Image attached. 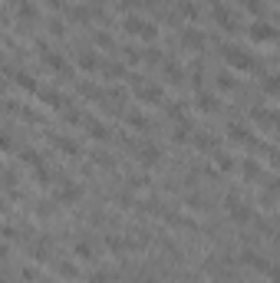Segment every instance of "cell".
I'll use <instances>...</instances> for the list:
<instances>
[{"instance_id":"cell-17","label":"cell","mask_w":280,"mask_h":283,"mask_svg":"<svg viewBox=\"0 0 280 283\" xmlns=\"http://www.w3.org/2000/svg\"><path fill=\"white\" fill-rule=\"evenodd\" d=\"M56 270L63 280H80V267L72 264V260H56Z\"/></svg>"},{"instance_id":"cell-25","label":"cell","mask_w":280,"mask_h":283,"mask_svg":"<svg viewBox=\"0 0 280 283\" xmlns=\"http://www.w3.org/2000/svg\"><path fill=\"white\" fill-rule=\"evenodd\" d=\"M260 86H264L267 96H277L280 92V76H264V79H260Z\"/></svg>"},{"instance_id":"cell-2","label":"cell","mask_w":280,"mask_h":283,"mask_svg":"<svg viewBox=\"0 0 280 283\" xmlns=\"http://www.w3.org/2000/svg\"><path fill=\"white\" fill-rule=\"evenodd\" d=\"M221 56L228 60V66L231 70H254V56L248 53V50H238V46H221Z\"/></svg>"},{"instance_id":"cell-30","label":"cell","mask_w":280,"mask_h":283,"mask_svg":"<svg viewBox=\"0 0 280 283\" xmlns=\"http://www.w3.org/2000/svg\"><path fill=\"white\" fill-rule=\"evenodd\" d=\"M184 204L192 208V211H201V208H204V201H201V194H184Z\"/></svg>"},{"instance_id":"cell-31","label":"cell","mask_w":280,"mask_h":283,"mask_svg":"<svg viewBox=\"0 0 280 283\" xmlns=\"http://www.w3.org/2000/svg\"><path fill=\"white\" fill-rule=\"evenodd\" d=\"M46 30L53 33V36H63V30H66V26H63V20H46Z\"/></svg>"},{"instance_id":"cell-20","label":"cell","mask_w":280,"mask_h":283,"mask_svg":"<svg viewBox=\"0 0 280 283\" xmlns=\"http://www.w3.org/2000/svg\"><path fill=\"white\" fill-rule=\"evenodd\" d=\"M214 82H218V89H224V92H234V89H238V79H234L231 72H224V70L214 76Z\"/></svg>"},{"instance_id":"cell-35","label":"cell","mask_w":280,"mask_h":283,"mask_svg":"<svg viewBox=\"0 0 280 283\" xmlns=\"http://www.w3.org/2000/svg\"><path fill=\"white\" fill-rule=\"evenodd\" d=\"M86 283H106V274H89Z\"/></svg>"},{"instance_id":"cell-8","label":"cell","mask_w":280,"mask_h":283,"mask_svg":"<svg viewBox=\"0 0 280 283\" xmlns=\"http://www.w3.org/2000/svg\"><path fill=\"white\" fill-rule=\"evenodd\" d=\"M194 106H198L201 112H218V109H221L218 96H214V92H208V89H198V92H194Z\"/></svg>"},{"instance_id":"cell-13","label":"cell","mask_w":280,"mask_h":283,"mask_svg":"<svg viewBox=\"0 0 280 283\" xmlns=\"http://www.w3.org/2000/svg\"><path fill=\"white\" fill-rule=\"evenodd\" d=\"M80 198H82V188H80V184L63 181V188H60V201H63V204H76Z\"/></svg>"},{"instance_id":"cell-21","label":"cell","mask_w":280,"mask_h":283,"mask_svg":"<svg viewBox=\"0 0 280 283\" xmlns=\"http://www.w3.org/2000/svg\"><path fill=\"white\" fill-rule=\"evenodd\" d=\"M136 96L142 99V102H162V89L158 86H142Z\"/></svg>"},{"instance_id":"cell-3","label":"cell","mask_w":280,"mask_h":283,"mask_svg":"<svg viewBox=\"0 0 280 283\" xmlns=\"http://www.w3.org/2000/svg\"><path fill=\"white\" fill-rule=\"evenodd\" d=\"M224 208H228V214H231V220H238V224H248L250 220V208L240 201V198H234V191L228 198H224Z\"/></svg>"},{"instance_id":"cell-28","label":"cell","mask_w":280,"mask_h":283,"mask_svg":"<svg viewBox=\"0 0 280 283\" xmlns=\"http://www.w3.org/2000/svg\"><path fill=\"white\" fill-rule=\"evenodd\" d=\"M20 16L33 20V16H36V4H33V0H24V4H20Z\"/></svg>"},{"instance_id":"cell-27","label":"cell","mask_w":280,"mask_h":283,"mask_svg":"<svg viewBox=\"0 0 280 283\" xmlns=\"http://www.w3.org/2000/svg\"><path fill=\"white\" fill-rule=\"evenodd\" d=\"M214 162L221 172H234V158L231 155H224V152H214Z\"/></svg>"},{"instance_id":"cell-18","label":"cell","mask_w":280,"mask_h":283,"mask_svg":"<svg viewBox=\"0 0 280 283\" xmlns=\"http://www.w3.org/2000/svg\"><path fill=\"white\" fill-rule=\"evenodd\" d=\"M36 96H40V102L53 106V109H63V106H66V99H63V96H60V92H56V89H53V92H50V89H40V92H36Z\"/></svg>"},{"instance_id":"cell-19","label":"cell","mask_w":280,"mask_h":283,"mask_svg":"<svg viewBox=\"0 0 280 283\" xmlns=\"http://www.w3.org/2000/svg\"><path fill=\"white\" fill-rule=\"evenodd\" d=\"M53 142H56V148L63 152V155H80V145L72 138H66V135H53Z\"/></svg>"},{"instance_id":"cell-4","label":"cell","mask_w":280,"mask_h":283,"mask_svg":"<svg viewBox=\"0 0 280 283\" xmlns=\"http://www.w3.org/2000/svg\"><path fill=\"white\" fill-rule=\"evenodd\" d=\"M248 33H250L254 43H274V40H277V26L264 24V20H254V24L248 26Z\"/></svg>"},{"instance_id":"cell-11","label":"cell","mask_w":280,"mask_h":283,"mask_svg":"<svg viewBox=\"0 0 280 283\" xmlns=\"http://www.w3.org/2000/svg\"><path fill=\"white\" fill-rule=\"evenodd\" d=\"M86 132H89V138H96V142H106L109 138V126L106 122H99V118H86Z\"/></svg>"},{"instance_id":"cell-32","label":"cell","mask_w":280,"mask_h":283,"mask_svg":"<svg viewBox=\"0 0 280 283\" xmlns=\"http://www.w3.org/2000/svg\"><path fill=\"white\" fill-rule=\"evenodd\" d=\"M182 14L188 16V20H194V16H198V7H194L192 0H184V4H182Z\"/></svg>"},{"instance_id":"cell-7","label":"cell","mask_w":280,"mask_h":283,"mask_svg":"<svg viewBox=\"0 0 280 283\" xmlns=\"http://www.w3.org/2000/svg\"><path fill=\"white\" fill-rule=\"evenodd\" d=\"M10 76H14V82L24 92H40V86H36V76L33 72H26V70H10Z\"/></svg>"},{"instance_id":"cell-37","label":"cell","mask_w":280,"mask_h":283,"mask_svg":"<svg viewBox=\"0 0 280 283\" xmlns=\"http://www.w3.org/2000/svg\"><path fill=\"white\" fill-rule=\"evenodd\" d=\"M136 283H155V280H152V276H148V274H145V276H138Z\"/></svg>"},{"instance_id":"cell-5","label":"cell","mask_w":280,"mask_h":283,"mask_svg":"<svg viewBox=\"0 0 280 283\" xmlns=\"http://www.w3.org/2000/svg\"><path fill=\"white\" fill-rule=\"evenodd\" d=\"M136 158L142 162L145 168H155L162 162V148H158V145H152V142H142V145H136Z\"/></svg>"},{"instance_id":"cell-14","label":"cell","mask_w":280,"mask_h":283,"mask_svg":"<svg viewBox=\"0 0 280 283\" xmlns=\"http://www.w3.org/2000/svg\"><path fill=\"white\" fill-rule=\"evenodd\" d=\"M76 66H80L82 72H92L99 66V60H96V53H92V50H82V53H76Z\"/></svg>"},{"instance_id":"cell-9","label":"cell","mask_w":280,"mask_h":283,"mask_svg":"<svg viewBox=\"0 0 280 283\" xmlns=\"http://www.w3.org/2000/svg\"><path fill=\"white\" fill-rule=\"evenodd\" d=\"M240 168H244V178H248V181H264V168H260V162H257L254 155L244 158V162H240Z\"/></svg>"},{"instance_id":"cell-15","label":"cell","mask_w":280,"mask_h":283,"mask_svg":"<svg viewBox=\"0 0 280 283\" xmlns=\"http://www.w3.org/2000/svg\"><path fill=\"white\" fill-rule=\"evenodd\" d=\"M122 122H126L128 128H148V118H145L138 109H128V112H122Z\"/></svg>"},{"instance_id":"cell-6","label":"cell","mask_w":280,"mask_h":283,"mask_svg":"<svg viewBox=\"0 0 280 283\" xmlns=\"http://www.w3.org/2000/svg\"><path fill=\"white\" fill-rule=\"evenodd\" d=\"M240 264H244V267L260 270V274H267V270H270V260H267V257H260V254L254 250V247H244V250H240Z\"/></svg>"},{"instance_id":"cell-22","label":"cell","mask_w":280,"mask_h":283,"mask_svg":"<svg viewBox=\"0 0 280 283\" xmlns=\"http://www.w3.org/2000/svg\"><path fill=\"white\" fill-rule=\"evenodd\" d=\"M72 260H92V247L86 240H76L72 244Z\"/></svg>"},{"instance_id":"cell-10","label":"cell","mask_w":280,"mask_h":283,"mask_svg":"<svg viewBox=\"0 0 280 283\" xmlns=\"http://www.w3.org/2000/svg\"><path fill=\"white\" fill-rule=\"evenodd\" d=\"M182 43L188 50H201L204 46V33H201L198 26H188V30H182Z\"/></svg>"},{"instance_id":"cell-29","label":"cell","mask_w":280,"mask_h":283,"mask_svg":"<svg viewBox=\"0 0 280 283\" xmlns=\"http://www.w3.org/2000/svg\"><path fill=\"white\" fill-rule=\"evenodd\" d=\"M106 76H109V79H119V76H126V66H119V63H109V66H106Z\"/></svg>"},{"instance_id":"cell-26","label":"cell","mask_w":280,"mask_h":283,"mask_svg":"<svg viewBox=\"0 0 280 283\" xmlns=\"http://www.w3.org/2000/svg\"><path fill=\"white\" fill-rule=\"evenodd\" d=\"M274 112L270 109H254V112H250V118H254V122H257V126H270V122H274Z\"/></svg>"},{"instance_id":"cell-12","label":"cell","mask_w":280,"mask_h":283,"mask_svg":"<svg viewBox=\"0 0 280 283\" xmlns=\"http://www.w3.org/2000/svg\"><path fill=\"white\" fill-rule=\"evenodd\" d=\"M162 218L168 220V228H175V230H182V228H194V220L188 218V214H182V211H165Z\"/></svg>"},{"instance_id":"cell-36","label":"cell","mask_w":280,"mask_h":283,"mask_svg":"<svg viewBox=\"0 0 280 283\" xmlns=\"http://www.w3.org/2000/svg\"><path fill=\"white\" fill-rule=\"evenodd\" d=\"M24 280H36V267H24Z\"/></svg>"},{"instance_id":"cell-16","label":"cell","mask_w":280,"mask_h":283,"mask_svg":"<svg viewBox=\"0 0 280 283\" xmlns=\"http://www.w3.org/2000/svg\"><path fill=\"white\" fill-rule=\"evenodd\" d=\"M228 138L231 142H254L250 138V128L240 126V122H231V126H228Z\"/></svg>"},{"instance_id":"cell-23","label":"cell","mask_w":280,"mask_h":283,"mask_svg":"<svg viewBox=\"0 0 280 283\" xmlns=\"http://www.w3.org/2000/svg\"><path fill=\"white\" fill-rule=\"evenodd\" d=\"M194 145H198L201 152H214V135H208V132H198V135H194Z\"/></svg>"},{"instance_id":"cell-33","label":"cell","mask_w":280,"mask_h":283,"mask_svg":"<svg viewBox=\"0 0 280 283\" xmlns=\"http://www.w3.org/2000/svg\"><path fill=\"white\" fill-rule=\"evenodd\" d=\"M132 201H136V198L128 194V191H122V194L116 198V204H119V208H128V204H132Z\"/></svg>"},{"instance_id":"cell-1","label":"cell","mask_w":280,"mask_h":283,"mask_svg":"<svg viewBox=\"0 0 280 283\" xmlns=\"http://www.w3.org/2000/svg\"><path fill=\"white\" fill-rule=\"evenodd\" d=\"M122 30L132 33V36H142V40H155L158 36V26L148 24V20H142V16H126V20H122Z\"/></svg>"},{"instance_id":"cell-34","label":"cell","mask_w":280,"mask_h":283,"mask_svg":"<svg viewBox=\"0 0 280 283\" xmlns=\"http://www.w3.org/2000/svg\"><path fill=\"white\" fill-rule=\"evenodd\" d=\"M96 46H106V50H112V40H109V33H96Z\"/></svg>"},{"instance_id":"cell-24","label":"cell","mask_w":280,"mask_h":283,"mask_svg":"<svg viewBox=\"0 0 280 283\" xmlns=\"http://www.w3.org/2000/svg\"><path fill=\"white\" fill-rule=\"evenodd\" d=\"M165 79H168V82H175V86H178V82H184V72L178 70L175 63H165Z\"/></svg>"}]
</instances>
